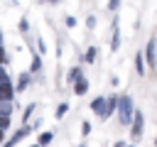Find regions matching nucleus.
I'll list each match as a JSON object with an SVG mask.
<instances>
[{"instance_id": "nucleus-1", "label": "nucleus", "mask_w": 157, "mask_h": 147, "mask_svg": "<svg viewBox=\"0 0 157 147\" xmlns=\"http://www.w3.org/2000/svg\"><path fill=\"white\" fill-rule=\"evenodd\" d=\"M115 110H118V120H120V125H130V120H132V110H135L132 98H130L128 93L115 96Z\"/></svg>"}, {"instance_id": "nucleus-2", "label": "nucleus", "mask_w": 157, "mask_h": 147, "mask_svg": "<svg viewBox=\"0 0 157 147\" xmlns=\"http://www.w3.org/2000/svg\"><path fill=\"white\" fill-rule=\"evenodd\" d=\"M128 127H130V140L140 142V137L145 132V115H142V110H132V120H130Z\"/></svg>"}, {"instance_id": "nucleus-3", "label": "nucleus", "mask_w": 157, "mask_h": 147, "mask_svg": "<svg viewBox=\"0 0 157 147\" xmlns=\"http://www.w3.org/2000/svg\"><path fill=\"white\" fill-rule=\"evenodd\" d=\"M155 66H157V54H155V37H152L145 47V69H155Z\"/></svg>"}, {"instance_id": "nucleus-4", "label": "nucleus", "mask_w": 157, "mask_h": 147, "mask_svg": "<svg viewBox=\"0 0 157 147\" xmlns=\"http://www.w3.org/2000/svg\"><path fill=\"white\" fill-rule=\"evenodd\" d=\"M29 130H32L29 125H22L17 132H12V137H10V140H5V145H2V147H15V145H17V142H20V140H22V137L29 132Z\"/></svg>"}, {"instance_id": "nucleus-5", "label": "nucleus", "mask_w": 157, "mask_h": 147, "mask_svg": "<svg viewBox=\"0 0 157 147\" xmlns=\"http://www.w3.org/2000/svg\"><path fill=\"white\" fill-rule=\"evenodd\" d=\"M27 86H29V74H20L17 76V83L12 86V91L15 93H22V91H27Z\"/></svg>"}, {"instance_id": "nucleus-6", "label": "nucleus", "mask_w": 157, "mask_h": 147, "mask_svg": "<svg viewBox=\"0 0 157 147\" xmlns=\"http://www.w3.org/2000/svg\"><path fill=\"white\" fill-rule=\"evenodd\" d=\"M74 93H76V96H86V93H88V81H86L83 76H78V78L74 81Z\"/></svg>"}, {"instance_id": "nucleus-7", "label": "nucleus", "mask_w": 157, "mask_h": 147, "mask_svg": "<svg viewBox=\"0 0 157 147\" xmlns=\"http://www.w3.org/2000/svg\"><path fill=\"white\" fill-rule=\"evenodd\" d=\"M88 108H91V110H93V113L101 118V115H103V108H105V98H101V96H98V98H93Z\"/></svg>"}, {"instance_id": "nucleus-8", "label": "nucleus", "mask_w": 157, "mask_h": 147, "mask_svg": "<svg viewBox=\"0 0 157 147\" xmlns=\"http://www.w3.org/2000/svg\"><path fill=\"white\" fill-rule=\"evenodd\" d=\"M113 113H115V96H113V98H105V108H103V115H101V118L105 120V118H110Z\"/></svg>"}, {"instance_id": "nucleus-9", "label": "nucleus", "mask_w": 157, "mask_h": 147, "mask_svg": "<svg viewBox=\"0 0 157 147\" xmlns=\"http://www.w3.org/2000/svg\"><path fill=\"white\" fill-rule=\"evenodd\" d=\"M52 140H54V135H52L49 130H44V132H42L39 137H37V145H39V147H47V145H49Z\"/></svg>"}, {"instance_id": "nucleus-10", "label": "nucleus", "mask_w": 157, "mask_h": 147, "mask_svg": "<svg viewBox=\"0 0 157 147\" xmlns=\"http://www.w3.org/2000/svg\"><path fill=\"white\" fill-rule=\"evenodd\" d=\"M12 98H15L12 86H0V100H12Z\"/></svg>"}, {"instance_id": "nucleus-11", "label": "nucleus", "mask_w": 157, "mask_h": 147, "mask_svg": "<svg viewBox=\"0 0 157 147\" xmlns=\"http://www.w3.org/2000/svg\"><path fill=\"white\" fill-rule=\"evenodd\" d=\"M96 56H98V49H96V47L91 44V47L86 49V54H83V59H86V64H93V61H96Z\"/></svg>"}, {"instance_id": "nucleus-12", "label": "nucleus", "mask_w": 157, "mask_h": 147, "mask_svg": "<svg viewBox=\"0 0 157 147\" xmlns=\"http://www.w3.org/2000/svg\"><path fill=\"white\" fill-rule=\"evenodd\" d=\"M135 69H137V76H145V59L140 51L135 54Z\"/></svg>"}, {"instance_id": "nucleus-13", "label": "nucleus", "mask_w": 157, "mask_h": 147, "mask_svg": "<svg viewBox=\"0 0 157 147\" xmlns=\"http://www.w3.org/2000/svg\"><path fill=\"white\" fill-rule=\"evenodd\" d=\"M42 69V59H39V54H34L32 56V64H29V74H37Z\"/></svg>"}, {"instance_id": "nucleus-14", "label": "nucleus", "mask_w": 157, "mask_h": 147, "mask_svg": "<svg viewBox=\"0 0 157 147\" xmlns=\"http://www.w3.org/2000/svg\"><path fill=\"white\" fill-rule=\"evenodd\" d=\"M78 76H83V74H81V66H74V69H71V71L66 74V81H69V83H74V81H76Z\"/></svg>"}, {"instance_id": "nucleus-15", "label": "nucleus", "mask_w": 157, "mask_h": 147, "mask_svg": "<svg viewBox=\"0 0 157 147\" xmlns=\"http://www.w3.org/2000/svg\"><path fill=\"white\" fill-rule=\"evenodd\" d=\"M0 115H12V103L10 100H0Z\"/></svg>"}, {"instance_id": "nucleus-16", "label": "nucleus", "mask_w": 157, "mask_h": 147, "mask_svg": "<svg viewBox=\"0 0 157 147\" xmlns=\"http://www.w3.org/2000/svg\"><path fill=\"white\" fill-rule=\"evenodd\" d=\"M0 86H12V78L7 76V71H5V66H0Z\"/></svg>"}, {"instance_id": "nucleus-17", "label": "nucleus", "mask_w": 157, "mask_h": 147, "mask_svg": "<svg viewBox=\"0 0 157 147\" xmlns=\"http://www.w3.org/2000/svg\"><path fill=\"white\" fill-rule=\"evenodd\" d=\"M118 47H120V32L113 29V44H110V51H118Z\"/></svg>"}, {"instance_id": "nucleus-18", "label": "nucleus", "mask_w": 157, "mask_h": 147, "mask_svg": "<svg viewBox=\"0 0 157 147\" xmlns=\"http://www.w3.org/2000/svg\"><path fill=\"white\" fill-rule=\"evenodd\" d=\"M66 113H69V103H61V105L56 108V113H54V115H56V120H61Z\"/></svg>"}, {"instance_id": "nucleus-19", "label": "nucleus", "mask_w": 157, "mask_h": 147, "mask_svg": "<svg viewBox=\"0 0 157 147\" xmlns=\"http://www.w3.org/2000/svg\"><path fill=\"white\" fill-rule=\"evenodd\" d=\"M7 64V54H5V47H2V37H0V66Z\"/></svg>"}, {"instance_id": "nucleus-20", "label": "nucleus", "mask_w": 157, "mask_h": 147, "mask_svg": "<svg viewBox=\"0 0 157 147\" xmlns=\"http://www.w3.org/2000/svg\"><path fill=\"white\" fill-rule=\"evenodd\" d=\"M32 113H34V103H29V105H27V110H25V115H22V123H27Z\"/></svg>"}, {"instance_id": "nucleus-21", "label": "nucleus", "mask_w": 157, "mask_h": 147, "mask_svg": "<svg viewBox=\"0 0 157 147\" xmlns=\"http://www.w3.org/2000/svg\"><path fill=\"white\" fill-rule=\"evenodd\" d=\"M7 127H10V118H7V115H0V130L5 132Z\"/></svg>"}, {"instance_id": "nucleus-22", "label": "nucleus", "mask_w": 157, "mask_h": 147, "mask_svg": "<svg viewBox=\"0 0 157 147\" xmlns=\"http://www.w3.org/2000/svg\"><path fill=\"white\" fill-rule=\"evenodd\" d=\"M118 7H120V0H110V2H108V10H110V12H115Z\"/></svg>"}, {"instance_id": "nucleus-23", "label": "nucleus", "mask_w": 157, "mask_h": 147, "mask_svg": "<svg viewBox=\"0 0 157 147\" xmlns=\"http://www.w3.org/2000/svg\"><path fill=\"white\" fill-rule=\"evenodd\" d=\"M86 27H88V29H93V27H96V17H93V15H88V20H86Z\"/></svg>"}, {"instance_id": "nucleus-24", "label": "nucleus", "mask_w": 157, "mask_h": 147, "mask_svg": "<svg viewBox=\"0 0 157 147\" xmlns=\"http://www.w3.org/2000/svg\"><path fill=\"white\" fill-rule=\"evenodd\" d=\"M27 29H29V22L22 17V20H20V32H27Z\"/></svg>"}, {"instance_id": "nucleus-25", "label": "nucleus", "mask_w": 157, "mask_h": 147, "mask_svg": "<svg viewBox=\"0 0 157 147\" xmlns=\"http://www.w3.org/2000/svg\"><path fill=\"white\" fill-rule=\"evenodd\" d=\"M66 27H76V17L69 15V17H66Z\"/></svg>"}, {"instance_id": "nucleus-26", "label": "nucleus", "mask_w": 157, "mask_h": 147, "mask_svg": "<svg viewBox=\"0 0 157 147\" xmlns=\"http://www.w3.org/2000/svg\"><path fill=\"white\" fill-rule=\"evenodd\" d=\"M81 132H83V135H88V132H91V125H88L86 120H83V125H81Z\"/></svg>"}, {"instance_id": "nucleus-27", "label": "nucleus", "mask_w": 157, "mask_h": 147, "mask_svg": "<svg viewBox=\"0 0 157 147\" xmlns=\"http://www.w3.org/2000/svg\"><path fill=\"white\" fill-rule=\"evenodd\" d=\"M113 147H125V142H123V140H118V142H113Z\"/></svg>"}, {"instance_id": "nucleus-28", "label": "nucleus", "mask_w": 157, "mask_h": 147, "mask_svg": "<svg viewBox=\"0 0 157 147\" xmlns=\"http://www.w3.org/2000/svg\"><path fill=\"white\" fill-rule=\"evenodd\" d=\"M0 142H5V132L2 130H0Z\"/></svg>"}, {"instance_id": "nucleus-29", "label": "nucleus", "mask_w": 157, "mask_h": 147, "mask_svg": "<svg viewBox=\"0 0 157 147\" xmlns=\"http://www.w3.org/2000/svg\"><path fill=\"white\" fill-rule=\"evenodd\" d=\"M125 147H135V145H125Z\"/></svg>"}, {"instance_id": "nucleus-30", "label": "nucleus", "mask_w": 157, "mask_h": 147, "mask_svg": "<svg viewBox=\"0 0 157 147\" xmlns=\"http://www.w3.org/2000/svg\"><path fill=\"white\" fill-rule=\"evenodd\" d=\"M32 147H39V145H32Z\"/></svg>"}, {"instance_id": "nucleus-31", "label": "nucleus", "mask_w": 157, "mask_h": 147, "mask_svg": "<svg viewBox=\"0 0 157 147\" xmlns=\"http://www.w3.org/2000/svg\"><path fill=\"white\" fill-rule=\"evenodd\" d=\"M0 37H2V34H0Z\"/></svg>"}]
</instances>
